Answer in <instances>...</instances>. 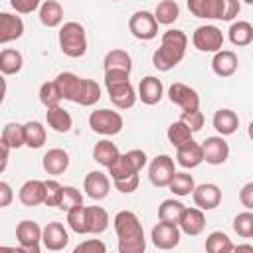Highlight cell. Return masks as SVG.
Returning a JSON list of instances; mask_svg holds the SVG:
<instances>
[{
    "label": "cell",
    "instance_id": "obj_1",
    "mask_svg": "<svg viewBox=\"0 0 253 253\" xmlns=\"http://www.w3.org/2000/svg\"><path fill=\"white\" fill-rule=\"evenodd\" d=\"M115 233L119 237V253H142L146 249V237L138 215L130 210H121L113 217Z\"/></svg>",
    "mask_w": 253,
    "mask_h": 253
},
{
    "label": "cell",
    "instance_id": "obj_2",
    "mask_svg": "<svg viewBox=\"0 0 253 253\" xmlns=\"http://www.w3.org/2000/svg\"><path fill=\"white\" fill-rule=\"evenodd\" d=\"M55 83L61 91V99L83 105V107H91L101 99V87L97 81L93 79H85L79 77L71 71H63L55 77Z\"/></svg>",
    "mask_w": 253,
    "mask_h": 253
},
{
    "label": "cell",
    "instance_id": "obj_3",
    "mask_svg": "<svg viewBox=\"0 0 253 253\" xmlns=\"http://www.w3.org/2000/svg\"><path fill=\"white\" fill-rule=\"evenodd\" d=\"M188 36L182 30H166L160 40V47L152 53V65L158 71L174 69L186 55Z\"/></svg>",
    "mask_w": 253,
    "mask_h": 253
},
{
    "label": "cell",
    "instance_id": "obj_4",
    "mask_svg": "<svg viewBox=\"0 0 253 253\" xmlns=\"http://www.w3.org/2000/svg\"><path fill=\"white\" fill-rule=\"evenodd\" d=\"M130 73L126 71H117V69H109L105 71V87L109 91V99L117 109H130L136 103V91L130 85L128 79Z\"/></svg>",
    "mask_w": 253,
    "mask_h": 253
},
{
    "label": "cell",
    "instance_id": "obj_5",
    "mask_svg": "<svg viewBox=\"0 0 253 253\" xmlns=\"http://www.w3.org/2000/svg\"><path fill=\"white\" fill-rule=\"evenodd\" d=\"M59 49L67 57H83L87 53V34L79 22H65L59 28Z\"/></svg>",
    "mask_w": 253,
    "mask_h": 253
},
{
    "label": "cell",
    "instance_id": "obj_6",
    "mask_svg": "<svg viewBox=\"0 0 253 253\" xmlns=\"http://www.w3.org/2000/svg\"><path fill=\"white\" fill-rule=\"evenodd\" d=\"M123 117L117 111L111 109H97L89 115V126L93 132L103 134V136H115L123 130Z\"/></svg>",
    "mask_w": 253,
    "mask_h": 253
},
{
    "label": "cell",
    "instance_id": "obj_7",
    "mask_svg": "<svg viewBox=\"0 0 253 253\" xmlns=\"http://www.w3.org/2000/svg\"><path fill=\"white\" fill-rule=\"evenodd\" d=\"M192 43L198 51L204 53H215L217 49L223 47V34L217 26L213 24H206V26H198L192 34Z\"/></svg>",
    "mask_w": 253,
    "mask_h": 253
},
{
    "label": "cell",
    "instance_id": "obj_8",
    "mask_svg": "<svg viewBox=\"0 0 253 253\" xmlns=\"http://www.w3.org/2000/svg\"><path fill=\"white\" fill-rule=\"evenodd\" d=\"M128 30L136 40L150 42L158 36V22L154 20V14L146 10H138L128 18Z\"/></svg>",
    "mask_w": 253,
    "mask_h": 253
},
{
    "label": "cell",
    "instance_id": "obj_9",
    "mask_svg": "<svg viewBox=\"0 0 253 253\" xmlns=\"http://www.w3.org/2000/svg\"><path fill=\"white\" fill-rule=\"evenodd\" d=\"M16 239L20 243V251L26 253H40V243H42V227L38 221L32 219H22L16 225Z\"/></svg>",
    "mask_w": 253,
    "mask_h": 253
},
{
    "label": "cell",
    "instance_id": "obj_10",
    "mask_svg": "<svg viewBox=\"0 0 253 253\" xmlns=\"http://www.w3.org/2000/svg\"><path fill=\"white\" fill-rule=\"evenodd\" d=\"M174 172H176L174 158L168 154H158L156 158H152V162L148 166V180L156 188H166L170 178L174 176Z\"/></svg>",
    "mask_w": 253,
    "mask_h": 253
},
{
    "label": "cell",
    "instance_id": "obj_11",
    "mask_svg": "<svg viewBox=\"0 0 253 253\" xmlns=\"http://www.w3.org/2000/svg\"><path fill=\"white\" fill-rule=\"evenodd\" d=\"M180 237H182V231H180L178 223H166V221H158V223L152 227V231H150V239H152L154 247L164 249V251L178 247Z\"/></svg>",
    "mask_w": 253,
    "mask_h": 253
},
{
    "label": "cell",
    "instance_id": "obj_12",
    "mask_svg": "<svg viewBox=\"0 0 253 253\" xmlns=\"http://www.w3.org/2000/svg\"><path fill=\"white\" fill-rule=\"evenodd\" d=\"M202 154H204V160L208 164L219 166V164H223L229 158V144H227V140L221 134L208 136L202 142Z\"/></svg>",
    "mask_w": 253,
    "mask_h": 253
},
{
    "label": "cell",
    "instance_id": "obj_13",
    "mask_svg": "<svg viewBox=\"0 0 253 253\" xmlns=\"http://www.w3.org/2000/svg\"><path fill=\"white\" fill-rule=\"evenodd\" d=\"M168 99L170 103L178 105L182 111H194L200 109V95L196 89H192L186 83H172L168 89Z\"/></svg>",
    "mask_w": 253,
    "mask_h": 253
},
{
    "label": "cell",
    "instance_id": "obj_14",
    "mask_svg": "<svg viewBox=\"0 0 253 253\" xmlns=\"http://www.w3.org/2000/svg\"><path fill=\"white\" fill-rule=\"evenodd\" d=\"M192 200H194L196 208H200L204 211H210V210H215L219 206V202H221V190L215 184L206 182V184L194 186Z\"/></svg>",
    "mask_w": 253,
    "mask_h": 253
},
{
    "label": "cell",
    "instance_id": "obj_15",
    "mask_svg": "<svg viewBox=\"0 0 253 253\" xmlns=\"http://www.w3.org/2000/svg\"><path fill=\"white\" fill-rule=\"evenodd\" d=\"M42 243L49 251H61L69 243L67 229L59 221H49L45 227H42Z\"/></svg>",
    "mask_w": 253,
    "mask_h": 253
},
{
    "label": "cell",
    "instance_id": "obj_16",
    "mask_svg": "<svg viewBox=\"0 0 253 253\" xmlns=\"http://www.w3.org/2000/svg\"><path fill=\"white\" fill-rule=\"evenodd\" d=\"M176 162L184 168V170H192L198 168L204 162V154H202V144L196 142L194 138L176 146Z\"/></svg>",
    "mask_w": 253,
    "mask_h": 253
},
{
    "label": "cell",
    "instance_id": "obj_17",
    "mask_svg": "<svg viewBox=\"0 0 253 253\" xmlns=\"http://www.w3.org/2000/svg\"><path fill=\"white\" fill-rule=\"evenodd\" d=\"M178 227L182 233L190 235V237H196L204 231L206 227V215H204V210L200 208H184L180 219H178Z\"/></svg>",
    "mask_w": 253,
    "mask_h": 253
},
{
    "label": "cell",
    "instance_id": "obj_18",
    "mask_svg": "<svg viewBox=\"0 0 253 253\" xmlns=\"http://www.w3.org/2000/svg\"><path fill=\"white\" fill-rule=\"evenodd\" d=\"M24 36V20L10 12H0V43L16 42Z\"/></svg>",
    "mask_w": 253,
    "mask_h": 253
},
{
    "label": "cell",
    "instance_id": "obj_19",
    "mask_svg": "<svg viewBox=\"0 0 253 253\" xmlns=\"http://www.w3.org/2000/svg\"><path fill=\"white\" fill-rule=\"evenodd\" d=\"M83 190L85 194L91 198V200H105L109 190H111V182H109V176L99 172V170H93L85 176L83 180Z\"/></svg>",
    "mask_w": 253,
    "mask_h": 253
},
{
    "label": "cell",
    "instance_id": "obj_20",
    "mask_svg": "<svg viewBox=\"0 0 253 253\" xmlns=\"http://www.w3.org/2000/svg\"><path fill=\"white\" fill-rule=\"evenodd\" d=\"M237 65H239V59H237L235 51H231V49H217L213 53L211 69H213V73L217 77H231L237 71Z\"/></svg>",
    "mask_w": 253,
    "mask_h": 253
},
{
    "label": "cell",
    "instance_id": "obj_21",
    "mask_svg": "<svg viewBox=\"0 0 253 253\" xmlns=\"http://www.w3.org/2000/svg\"><path fill=\"white\" fill-rule=\"evenodd\" d=\"M162 95H164V85H162V81H160L158 77L148 75V77L140 79L136 97H138L144 105H156V103H160Z\"/></svg>",
    "mask_w": 253,
    "mask_h": 253
},
{
    "label": "cell",
    "instance_id": "obj_22",
    "mask_svg": "<svg viewBox=\"0 0 253 253\" xmlns=\"http://www.w3.org/2000/svg\"><path fill=\"white\" fill-rule=\"evenodd\" d=\"M188 10L196 18L206 20H221L223 14V0H186Z\"/></svg>",
    "mask_w": 253,
    "mask_h": 253
},
{
    "label": "cell",
    "instance_id": "obj_23",
    "mask_svg": "<svg viewBox=\"0 0 253 253\" xmlns=\"http://www.w3.org/2000/svg\"><path fill=\"white\" fill-rule=\"evenodd\" d=\"M43 198H45V184L42 180H28L20 186L18 200L24 206H28V208L40 206V204H43Z\"/></svg>",
    "mask_w": 253,
    "mask_h": 253
},
{
    "label": "cell",
    "instance_id": "obj_24",
    "mask_svg": "<svg viewBox=\"0 0 253 253\" xmlns=\"http://www.w3.org/2000/svg\"><path fill=\"white\" fill-rule=\"evenodd\" d=\"M42 166L47 174L59 176L69 168V154L63 148H49L42 158Z\"/></svg>",
    "mask_w": 253,
    "mask_h": 253
},
{
    "label": "cell",
    "instance_id": "obj_25",
    "mask_svg": "<svg viewBox=\"0 0 253 253\" xmlns=\"http://www.w3.org/2000/svg\"><path fill=\"white\" fill-rule=\"evenodd\" d=\"M109 213L101 208V206H85V225H87V233L91 235H99L103 231H107L109 227Z\"/></svg>",
    "mask_w": 253,
    "mask_h": 253
},
{
    "label": "cell",
    "instance_id": "obj_26",
    "mask_svg": "<svg viewBox=\"0 0 253 253\" xmlns=\"http://www.w3.org/2000/svg\"><path fill=\"white\" fill-rule=\"evenodd\" d=\"M211 123H213V128H215L221 136H229V134H233V132L237 130V126H239V117H237V113L231 111V109H219V111H215Z\"/></svg>",
    "mask_w": 253,
    "mask_h": 253
},
{
    "label": "cell",
    "instance_id": "obj_27",
    "mask_svg": "<svg viewBox=\"0 0 253 253\" xmlns=\"http://www.w3.org/2000/svg\"><path fill=\"white\" fill-rule=\"evenodd\" d=\"M40 22L45 28H57L63 20V6L57 0H45L40 4Z\"/></svg>",
    "mask_w": 253,
    "mask_h": 253
},
{
    "label": "cell",
    "instance_id": "obj_28",
    "mask_svg": "<svg viewBox=\"0 0 253 253\" xmlns=\"http://www.w3.org/2000/svg\"><path fill=\"white\" fill-rule=\"evenodd\" d=\"M45 121H47V125H49L55 132H69L71 126H73L71 115H69L61 105L49 107V109L45 111Z\"/></svg>",
    "mask_w": 253,
    "mask_h": 253
},
{
    "label": "cell",
    "instance_id": "obj_29",
    "mask_svg": "<svg viewBox=\"0 0 253 253\" xmlns=\"http://www.w3.org/2000/svg\"><path fill=\"white\" fill-rule=\"evenodd\" d=\"M227 36H229V42L237 47H243V45H249L253 42V26L245 20H237L229 26L227 30Z\"/></svg>",
    "mask_w": 253,
    "mask_h": 253
},
{
    "label": "cell",
    "instance_id": "obj_30",
    "mask_svg": "<svg viewBox=\"0 0 253 253\" xmlns=\"http://www.w3.org/2000/svg\"><path fill=\"white\" fill-rule=\"evenodd\" d=\"M45 138H47V132L40 121H30L24 125V146L42 148L45 144Z\"/></svg>",
    "mask_w": 253,
    "mask_h": 253
},
{
    "label": "cell",
    "instance_id": "obj_31",
    "mask_svg": "<svg viewBox=\"0 0 253 253\" xmlns=\"http://www.w3.org/2000/svg\"><path fill=\"white\" fill-rule=\"evenodd\" d=\"M24 67V57L18 49L6 47L0 51V73L2 75H16Z\"/></svg>",
    "mask_w": 253,
    "mask_h": 253
},
{
    "label": "cell",
    "instance_id": "obj_32",
    "mask_svg": "<svg viewBox=\"0 0 253 253\" xmlns=\"http://www.w3.org/2000/svg\"><path fill=\"white\" fill-rule=\"evenodd\" d=\"M103 67H105V71L117 69V71H126V73H130V69H132V59H130V55H128L125 49H111V51L105 55V59H103Z\"/></svg>",
    "mask_w": 253,
    "mask_h": 253
},
{
    "label": "cell",
    "instance_id": "obj_33",
    "mask_svg": "<svg viewBox=\"0 0 253 253\" xmlns=\"http://www.w3.org/2000/svg\"><path fill=\"white\" fill-rule=\"evenodd\" d=\"M194 186H196V184H194L192 174H188V172H174V176L170 178V182H168L166 188H170V192H172L174 196L184 198V196H190V194H192Z\"/></svg>",
    "mask_w": 253,
    "mask_h": 253
},
{
    "label": "cell",
    "instance_id": "obj_34",
    "mask_svg": "<svg viewBox=\"0 0 253 253\" xmlns=\"http://www.w3.org/2000/svg\"><path fill=\"white\" fill-rule=\"evenodd\" d=\"M121 152H119V148H117V144L115 142H111L109 138H103V140H99L97 144H95V148H93V158L101 164V166H109L117 156H119Z\"/></svg>",
    "mask_w": 253,
    "mask_h": 253
},
{
    "label": "cell",
    "instance_id": "obj_35",
    "mask_svg": "<svg viewBox=\"0 0 253 253\" xmlns=\"http://www.w3.org/2000/svg\"><path fill=\"white\" fill-rule=\"evenodd\" d=\"M178 16H180V8L174 0H162V2H158L156 10H154V20L162 26L174 24L178 20Z\"/></svg>",
    "mask_w": 253,
    "mask_h": 253
},
{
    "label": "cell",
    "instance_id": "obj_36",
    "mask_svg": "<svg viewBox=\"0 0 253 253\" xmlns=\"http://www.w3.org/2000/svg\"><path fill=\"white\" fill-rule=\"evenodd\" d=\"M184 204L180 200H164L160 206H158V219L160 221H166V223H178L182 211H184Z\"/></svg>",
    "mask_w": 253,
    "mask_h": 253
},
{
    "label": "cell",
    "instance_id": "obj_37",
    "mask_svg": "<svg viewBox=\"0 0 253 253\" xmlns=\"http://www.w3.org/2000/svg\"><path fill=\"white\" fill-rule=\"evenodd\" d=\"M107 168H109V174H111L113 182H117V180H125V178H130V176L138 174V172L132 168V164L128 162L126 154H119Z\"/></svg>",
    "mask_w": 253,
    "mask_h": 253
},
{
    "label": "cell",
    "instance_id": "obj_38",
    "mask_svg": "<svg viewBox=\"0 0 253 253\" xmlns=\"http://www.w3.org/2000/svg\"><path fill=\"white\" fill-rule=\"evenodd\" d=\"M206 251L208 253H229L233 251V243L223 231H211L206 239Z\"/></svg>",
    "mask_w": 253,
    "mask_h": 253
},
{
    "label": "cell",
    "instance_id": "obj_39",
    "mask_svg": "<svg viewBox=\"0 0 253 253\" xmlns=\"http://www.w3.org/2000/svg\"><path fill=\"white\" fill-rule=\"evenodd\" d=\"M38 95H40V103H42L45 109H49V107H57V105L61 103V91H59L55 79H53V81H45V83H42Z\"/></svg>",
    "mask_w": 253,
    "mask_h": 253
},
{
    "label": "cell",
    "instance_id": "obj_40",
    "mask_svg": "<svg viewBox=\"0 0 253 253\" xmlns=\"http://www.w3.org/2000/svg\"><path fill=\"white\" fill-rule=\"evenodd\" d=\"M166 136H168V142H170L172 146H180V144H184V142L192 140L194 132H192V130H190L182 121H174V123L168 126Z\"/></svg>",
    "mask_w": 253,
    "mask_h": 253
},
{
    "label": "cell",
    "instance_id": "obj_41",
    "mask_svg": "<svg viewBox=\"0 0 253 253\" xmlns=\"http://www.w3.org/2000/svg\"><path fill=\"white\" fill-rule=\"evenodd\" d=\"M67 225L73 233L77 235H85L87 233V225H85V206H73L71 210H67Z\"/></svg>",
    "mask_w": 253,
    "mask_h": 253
},
{
    "label": "cell",
    "instance_id": "obj_42",
    "mask_svg": "<svg viewBox=\"0 0 253 253\" xmlns=\"http://www.w3.org/2000/svg\"><path fill=\"white\" fill-rule=\"evenodd\" d=\"M2 138L10 148L24 146V125L20 123H8L2 130Z\"/></svg>",
    "mask_w": 253,
    "mask_h": 253
},
{
    "label": "cell",
    "instance_id": "obj_43",
    "mask_svg": "<svg viewBox=\"0 0 253 253\" xmlns=\"http://www.w3.org/2000/svg\"><path fill=\"white\" fill-rule=\"evenodd\" d=\"M233 231L245 239L253 237V213H251V210H245L233 217Z\"/></svg>",
    "mask_w": 253,
    "mask_h": 253
},
{
    "label": "cell",
    "instance_id": "obj_44",
    "mask_svg": "<svg viewBox=\"0 0 253 253\" xmlns=\"http://www.w3.org/2000/svg\"><path fill=\"white\" fill-rule=\"evenodd\" d=\"M79 204H83V196H81V192L77 190V188H73V186H63V190H61V200H59V210H63V211H67V210H71L73 206H79Z\"/></svg>",
    "mask_w": 253,
    "mask_h": 253
},
{
    "label": "cell",
    "instance_id": "obj_45",
    "mask_svg": "<svg viewBox=\"0 0 253 253\" xmlns=\"http://www.w3.org/2000/svg\"><path fill=\"white\" fill-rule=\"evenodd\" d=\"M178 121H182L192 132H198V130H202L206 119H204V113L200 109H194V111H182Z\"/></svg>",
    "mask_w": 253,
    "mask_h": 253
},
{
    "label": "cell",
    "instance_id": "obj_46",
    "mask_svg": "<svg viewBox=\"0 0 253 253\" xmlns=\"http://www.w3.org/2000/svg\"><path fill=\"white\" fill-rule=\"evenodd\" d=\"M45 198H43V204L49 206V208H57L59 206V200H61V190L63 186L57 182V180H45Z\"/></svg>",
    "mask_w": 253,
    "mask_h": 253
},
{
    "label": "cell",
    "instance_id": "obj_47",
    "mask_svg": "<svg viewBox=\"0 0 253 253\" xmlns=\"http://www.w3.org/2000/svg\"><path fill=\"white\" fill-rule=\"evenodd\" d=\"M107 251V245L101 241V239H87L83 243H79L75 247V253H105Z\"/></svg>",
    "mask_w": 253,
    "mask_h": 253
},
{
    "label": "cell",
    "instance_id": "obj_48",
    "mask_svg": "<svg viewBox=\"0 0 253 253\" xmlns=\"http://www.w3.org/2000/svg\"><path fill=\"white\" fill-rule=\"evenodd\" d=\"M42 0H10V6L18 12V14H32L40 8Z\"/></svg>",
    "mask_w": 253,
    "mask_h": 253
},
{
    "label": "cell",
    "instance_id": "obj_49",
    "mask_svg": "<svg viewBox=\"0 0 253 253\" xmlns=\"http://www.w3.org/2000/svg\"><path fill=\"white\" fill-rule=\"evenodd\" d=\"M126 154V158H128V162L132 164V168L136 170V172H140L144 166H146V152L144 150H138V148H132V150H128V152H125Z\"/></svg>",
    "mask_w": 253,
    "mask_h": 253
},
{
    "label": "cell",
    "instance_id": "obj_50",
    "mask_svg": "<svg viewBox=\"0 0 253 253\" xmlns=\"http://www.w3.org/2000/svg\"><path fill=\"white\" fill-rule=\"evenodd\" d=\"M115 188L121 192V194H132L136 188H138V174L130 176V178H125V180H117L113 182Z\"/></svg>",
    "mask_w": 253,
    "mask_h": 253
},
{
    "label": "cell",
    "instance_id": "obj_51",
    "mask_svg": "<svg viewBox=\"0 0 253 253\" xmlns=\"http://www.w3.org/2000/svg\"><path fill=\"white\" fill-rule=\"evenodd\" d=\"M241 6L239 0H223V14H221V22H229L239 14Z\"/></svg>",
    "mask_w": 253,
    "mask_h": 253
},
{
    "label": "cell",
    "instance_id": "obj_52",
    "mask_svg": "<svg viewBox=\"0 0 253 253\" xmlns=\"http://www.w3.org/2000/svg\"><path fill=\"white\" fill-rule=\"evenodd\" d=\"M239 202L245 206V210H253V182H247L239 190Z\"/></svg>",
    "mask_w": 253,
    "mask_h": 253
},
{
    "label": "cell",
    "instance_id": "obj_53",
    "mask_svg": "<svg viewBox=\"0 0 253 253\" xmlns=\"http://www.w3.org/2000/svg\"><path fill=\"white\" fill-rule=\"evenodd\" d=\"M14 200V190L8 182L0 180V208H8Z\"/></svg>",
    "mask_w": 253,
    "mask_h": 253
},
{
    "label": "cell",
    "instance_id": "obj_54",
    "mask_svg": "<svg viewBox=\"0 0 253 253\" xmlns=\"http://www.w3.org/2000/svg\"><path fill=\"white\" fill-rule=\"evenodd\" d=\"M10 146L4 142V138L0 136V174L6 170V166H8V158H10Z\"/></svg>",
    "mask_w": 253,
    "mask_h": 253
},
{
    "label": "cell",
    "instance_id": "obj_55",
    "mask_svg": "<svg viewBox=\"0 0 253 253\" xmlns=\"http://www.w3.org/2000/svg\"><path fill=\"white\" fill-rule=\"evenodd\" d=\"M6 89H8V85H6V79H4V75L0 73V105L4 103V97H6Z\"/></svg>",
    "mask_w": 253,
    "mask_h": 253
},
{
    "label": "cell",
    "instance_id": "obj_56",
    "mask_svg": "<svg viewBox=\"0 0 253 253\" xmlns=\"http://www.w3.org/2000/svg\"><path fill=\"white\" fill-rule=\"evenodd\" d=\"M243 2H245V4H253V0H243Z\"/></svg>",
    "mask_w": 253,
    "mask_h": 253
},
{
    "label": "cell",
    "instance_id": "obj_57",
    "mask_svg": "<svg viewBox=\"0 0 253 253\" xmlns=\"http://www.w3.org/2000/svg\"><path fill=\"white\" fill-rule=\"evenodd\" d=\"M113 2H117V0H113Z\"/></svg>",
    "mask_w": 253,
    "mask_h": 253
}]
</instances>
